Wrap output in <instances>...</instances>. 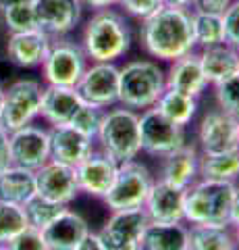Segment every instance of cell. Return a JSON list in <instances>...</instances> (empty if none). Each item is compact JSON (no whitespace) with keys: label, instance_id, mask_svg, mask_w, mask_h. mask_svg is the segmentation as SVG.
<instances>
[{"label":"cell","instance_id":"obj_1","mask_svg":"<svg viewBox=\"0 0 239 250\" xmlns=\"http://www.w3.org/2000/svg\"><path fill=\"white\" fill-rule=\"evenodd\" d=\"M137 42L148 59L158 62H171L196 50L191 34V11L179 6H166L140 21Z\"/></svg>","mask_w":239,"mask_h":250},{"label":"cell","instance_id":"obj_2","mask_svg":"<svg viewBox=\"0 0 239 250\" xmlns=\"http://www.w3.org/2000/svg\"><path fill=\"white\" fill-rule=\"evenodd\" d=\"M79 46L90 62H117L133 46V27L121 9L92 11L83 21Z\"/></svg>","mask_w":239,"mask_h":250},{"label":"cell","instance_id":"obj_3","mask_svg":"<svg viewBox=\"0 0 239 250\" xmlns=\"http://www.w3.org/2000/svg\"><path fill=\"white\" fill-rule=\"evenodd\" d=\"M237 184L198 177L183 194V217L187 225H231Z\"/></svg>","mask_w":239,"mask_h":250},{"label":"cell","instance_id":"obj_4","mask_svg":"<svg viewBox=\"0 0 239 250\" xmlns=\"http://www.w3.org/2000/svg\"><path fill=\"white\" fill-rule=\"evenodd\" d=\"M166 90V75L158 61L131 59L119 67V104L142 113L152 108Z\"/></svg>","mask_w":239,"mask_h":250},{"label":"cell","instance_id":"obj_5","mask_svg":"<svg viewBox=\"0 0 239 250\" xmlns=\"http://www.w3.org/2000/svg\"><path fill=\"white\" fill-rule=\"evenodd\" d=\"M96 148L112 156L117 163L137 159L142 154L140 113L121 104L106 108L96 136Z\"/></svg>","mask_w":239,"mask_h":250},{"label":"cell","instance_id":"obj_6","mask_svg":"<svg viewBox=\"0 0 239 250\" xmlns=\"http://www.w3.org/2000/svg\"><path fill=\"white\" fill-rule=\"evenodd\" d=\"M90 61L86 52L75 42L71 36L52 38L48 54L42 62V82L44 85H65V88H75L81 80L83 71L88 69Z\"/></svg>","mask_w":239,"mask_h":250},{"label":"cell","instance_id":"obj_7","mask_svg":"<svg viewBox=\"0 0 239 250\" xmlns=\"http://www.w3.org/2000/svg\"><path fill=\"white\" fill-rule=\"evenodd\" d=\"M156 177L150 173V169L142 161H125L119 165V173L114 177L109 194L102 198L104 207L109 210H131L144 208V202L148 198Z\"/></svg>","mask_w":239,"mask_h":250},{"label":"cell","instance_id":"obj_8","mask_svg":"<svg viewBox=\"0 0 239 250\" xmlns=\"http://www.w3.org/2000/svg\"><path fill=\"white\" fill-rule=\"evenodd\" d=\"M44 82L36 77H19L4 88V104L0 123L6 131H15L40 119Z\"/></svg>","mask_w":239,"mask_h":250},{"label":"cell","instance_id":"obj_9","mask_svg":"<svg viewBox=\"0 0 239 250\" xmlns=\"http://www.w3.org/2000/svg\"><path fill=\"white\" fill-rule=\"evenodd\" d=\"M187 127L173 123L158 108H146L140 113V140L142 152L152 159H163L187 142Z\"/></svg>","mask_w":239,"mask_h":250},{"label":"cell","instance_id":"obj_10","mask_svg":"<svg viewBox=\"0 0 239 250\" xmlns=\"http://www.w3.org/2000/svg\"><path fill=\"white\" fill-rule=\"evenodd\" d=\"M150 223L144 208L109 210V217L96 233L104 250H142V236Z\"/></svg>","mask_w":239,"mask_h":250},{"label":"cell","instance_id":"obj_11","mask_svg":"<svg viewBox=\"0 0 239 250\" xmlns=\"http://www.w3.org/2000/svg\"><path fill=\"white\" fill-rule=\"evenodd\" d=\"M200 154H219L239 148V121L219 106L208 108L196 125V142Z\"/></svg>","mask_w":239,"mask_h":250},{"label":"cell","instance_id":"obj_12","mask_svg":"<svg viewBox=\"0 0 239 250\" xmlns=\"http://www.w3.org/2000/svg\"><path fill=\"white\" fill-rule=\"evenodd\" d=\"M37 29L50 38H65L83 23L81 0H32Z\"/></svg>","mask_w":239,"mask_h":250},{"label":"cell","instance_id":"obj_13","mask_svg":"<svg viewBox=\"0 0 239 250\" xmlns=\"http://www.w3.org/2000/svg\"><path fill=\"white\" fill-rule=\"evenodd\" d=\"M75 90L88 104L100 108L119 104V65L117 62H90Z\"/></svg>","mask_w":239,"mask_h":250},{"label":"cell","instance_id":"obj_14","mask_svg":"<svg viewBox=\"0 0 239 250\" xmlns=\"http://www.w3.org/2000/svg\"><path fill=\"white\" fill-rule=\"evenodd\" d=\"M11 165L25 169H40L50 161V131L46 125L29 123L25 127L9 131Z\"/></svg>","mask_w":239,"mask_h":250},{"label":"cell","instance_id":"obj_15","mask_svg":"<svg viewBox=\"0 0 239 250\" xmlns=\"http://www.w3.org/2000/svg\"><path fill=\"white\" fill-rule=\"evenodd\" d=\"M36 194L58 205L71 207L81 196L77 186L75 167L58 161H46L40 169H36Z\"/></svg>","mask_w":239,"mask_h":250},{"label":"cell","instance_id":"obj_16","mask_svg":"<svg viewBox=\"0 0 239 250\" xmlns=\"http://www.w3.org/2000/svg\"><path fill=\"white\" fill-rule=\"evenodd\" d=\"M119 165L121 163H117L112 156L102 152L100 148H94L88 159H83L75 167L79 192L90 198L102 200L109 194L110 186L114 184V177L119 173Z\"/></svg>","mask_w":239,"mask_h":250},{"label":"cell","instance_id":"obj_17","mask_svg":"<svg viewBox=\"0 0 239 250\" xmlns=\"http://www.w3.org/2000/svg\"><path fill=\"white\" fill-rule=\"evenodd\" d=\"M158 161V175L154 177L158 182L177 188V190H187L200 177V150L194 142H185L181 148H177Z\"/></svg>","mask_w":239,"mask_h":250},{"label":"cell","instance_id":"obj_18","mask_svg":"<svg viewBox=\"0 0 239 250\" xmlns=\"http://www.w3.org/2000/svg\"><path fill=\"white\" fill-rule=\"evenodd\" d=\"M48 48L50 38L40 29L9 34L6 38V59L17 69H40Z\"/></svg>","mask_w":239,"mask_h":250},{"label":"cell","instance_id":"obj_19","mask_svg":"<svg viewBox=\"0 0 239 250\" xmlns=\"http://www.w3.org/2000/svg\"><path fill=\"white\" fill-rule=\"evenodd\" d=\"M92 231L88 219L75 208L67 207L55 221L42 229L48 250H75V246Z\"/></svg>","mask_w":239,"mask_h":250},{"label":"cell","instance_id":"obj_20","mask_svg":"<svg viewBox=\"0 0 239 250\" xmlns=\"http://www.w3.org/2000/svg\"><path fill=\"white\" fill-rule=\"evenodd\" d=\"M165 75H166V90H175L194 98H200L210 85L204 77L198 50H191L183 54V57L171 61L168 69H165Z\"/></svg>","mask_w":239,"mask_h":250},{"label":"cell","instance_id":"obj_21","mask_svg":"<svg viewBox=\"0 0 239 250\" xmlns=\"http://www.w3.org/2000/svg\"><path fill=\"white\" fill-rule=\"evenodd\" d=\"M48 131H50V159L52 161L77 167L96 148L94 140L83 136L81 131H77L69 123L48 127Z\"/></svg>","mask_w":239,"mask_h":250},{"label":"cell","instance_id":"obj_22","mask_svg":"<svg viewBox=\"0 0 239 250\" xmlns=\"http://www.w3.org/2000/svg\"><path fill=\"white\" fill-rule=\"evenodd\" d=\"M183 194L185 190L156 179L144 202V213L154 223H183Z\"/></svg>","mask_w":239,"mask_h":250},{"label":"cell","instance_id":"obj_23","mask_svg":"<svg viewBox=\"0 0 239 250\" xmlns=\"http://www.w3.org/2000/svg\"><path fill=\"white\" fill-rule=\"evenodd\" d=\"M83 103L75 88H65V85H44L40 119L46 123V127L55 125H65L71 121V117Z\"/></svg>","mask_w":239,"mask_h":250},{"label":"cell","instance_id":"obj_24","mask_svg":"<svg viewBox=\"0 0 239 250\" xmlns=\"http://www.w3.org/2000/svg\"><path fill=\"white\" fill-rule=\"evenodd\" d=\"M198 57H200V65H202L204 77L210 85L227 80L229 75L239 71V50H235L233 46H229L227 42L212 46V48L198 50Z\"/></svg>","mask_w":239,"mask_h":250},{"label":"cell","instance_id":"obj_25","mask_svg":"<svg viewBox=\"0 0 239 250\" xmlns=\"http://www.w3.org/2000/svg\"><path fill=\"white\" fill-rule=\"evenodd\" d=\"M189 248L187 223H154L150 221L142 236V250H185Z\"/></svg>","mask_w":239,"mask_h":250},{"label":"cell","instance_id":"obj_26","mask_svg":"<svg viewBox=\"0 0 239 250\" xmlns=\"http://www.w3.org/2000/svg\"><path fill=\"white\" fill-rule=\"evenodd\" d=\"M36 194V171L9 165L0 171V202L23 207Z\"/></svg>","mask_w":239,"mask_h":250},{"label":"cell","instance_id":"obj_27","mask_svg":"<svg viewBox=\"0 0 239 250\" xmlns=\"http://www.w3.org/2000/svg\"><path fill=\"white\" fill-rule=\"evenodd\" d=\"M191 250H239L231 225H189Z\"/></svg>","mask_w":239,"mask_h":250},{"label":"cell","instance_id":"obj_28","mask_svg":"<svg viewBox=\"0 0 239 250\" xmlns=\"http://www.w3.org/2000/svg\"><path fill=\"white\" fill-rule=\"evenodd\" d=\"M200 98L187 96V94L175 92V90H165L163 96L158 98V103L154 104V108H158L166 119H171L173 123L181 125V127H187L191 125V121L196 119L198 108H200Z\"/></svg>","mask_w":239,"mask_h":250},{"label":"cell","instance_id":"obj_29","mask_svg":"<svg viewBox=\"0 0 239 250\" xmlns=\"http://www.w3.org/2000/svg\"><path fill=\"white\" fill-rule=\"evenodd\" d=\"M200 177L239 184V148L219 154H200Z\"/></svg>","mask_w":239,"mask_h":250},{"label":"cell","instance_id":"obj_30","mask_svg":"<svg viewBox=\"0 0 239 250\" xmlns=\"http://www.w3.org/2000/svg\"><path fill=\"white\" fill-rule=\"evenodd\" d=\"M191 34H194L196 50L212 48V46L227 42L222 15H217V13L191 11Z\"/></svg>","mask_w":239,"mask_h":250},{"label":"cell","instance_id":"obj_31","mask_svg":"<svg viewBox=\"0 0 239 250\" xmlns=\"http://www.w3.org/2000/svg\"><path fill=\"white\" fill-rule=\"evenodd\" d=\"M65 208H67L65 205H58V202H52L48 198L40 196V194H34V196L23 205V213H25L29 228H36L42 231L46 225L55 221Z\"/></svg>","mask_w":239,"mask_h":250},{"label":"cell","instance_id":"obj_32","mask_svg":"<svg viewBox=\"0 0 239 250\" xmlns=\"http://www.w3.org/2000/svg\"><path fill=\"white\" fill-rule=\"evenodd\" d=\"M212 94H214V103H217L221 111H225L227 115L239 121V71L229 75L227 80L214 83Z\"/></svg>","mask_w":239,"mask_h":250},{"label":"cell","instance_id":"obj_33","mask_svg":"<svg viewBox=\"0 0 239 250\" xmlns=\"http://www.w3.org/2000/svg\"><path fill=\"white\" fill-rule=\"evenodd\" d=\"M2 23L9 34H21V31H32L37 29L36 23V13H34V4L32 2H19L13 4L9 9H4L0 13Z\"/></svg>","mask_w":239,"mask_h":250},{"label":"cell","instance_id":"obj_34","mask_svg":"<svg viewBox=\"0 0 239 250\" xmlns=\"http://www.w3.org/2000/svg\"><path fill=\"white\" fill-rule=\"evenodd\" d=\"M25 228H29V225L25 213H23V207L0 202V244H9Z\"/></svg>","mask_w":239,"mask_h":250},{"label":"cell","instance_id":"obj_35","mask_svg":"<svg viewBox=\"0 0 239 250\" xmlns=\"http://www.w3.org/2000/svg\"><path fill=\"white\" fill-rule=\"evenodd\" d=\"M106 108H100L94 104H88V103H81L79 108L75 111V115L71 117L69 125L75 127L77 131H81L83 136L92 138L96 142V136H98V129L102 125V117H104Z\"/></svg>","mask_w":239,"mask_h":250},{"label":"cell","instance_id":"obj_36","mask_svg":"<svg viewBox=\"0 0 239 250\" xmlns=\"http://www.w3.org/2000/svg\"><path fill=\"white\" fill-rule=\"evenodd\" d=\"M160 6H163V0H119L117 9H121L131 19L142 21L146 17H150V15H154Z\"/></svg>","mask_w":239,"mask_h":250},{"label":"cell","instance_id":"obj_37","mask_svg":"<svg viewBox=\"0 0 239 250\" xmlns=\"http://www.w3.org/2000/svg\"><path fill=\"white\" fill-rule=\"evenodd\" d=\"M9 248L11 250H48L42 231L36 228H25L21 233H17L9 242Z\"/></svg>","mask_w":239,"mask_h":250},{"label":"cell","instance_id":"obj_38","mask_svg":"<svg viewBox=\"0 0 239 250\" xmlns=\"http://www.w3.org/2000/svg\"><path fill=\"white\" fill-rule=\"evenodd\" d=\"M222 23H225V40L229 46L239 50V0H233L229 9L222 13Z\"/></svg>","mask_w":239,"mask_h":250},{"label":"cell","instance_id":"obj_39","mask_svg":"<svg viewBox=\"0 0 239 250\" xmlns=\"http://www.w3.org/2000/svg\"><path fill=\"white\" fill-rule=\"evenodd\" d=\"M231 2H233V0H194V6H191V11L222 15V13L229 9Z\"/></svg>","mask_w":239,"mask_h":250},{"label":"cell","instance_id":"obj_40","mask_svg":"<svg viewBox=\"0 0 239 250\" xmlns=\"http://www.w3.org/2000/svg\"><path fill=\"white\" fill-rule=\"evenodd\" d=\"M11 165V154H9V131L0 123V171Z\"/></svg>","mask_w":239,"mask_h":250},{"label":"cell","instance_id":"obj_41","mask_svg":"<svg viewBox=\"0 0 239 250\" xmlns=\"http://www.w3.org/2000/svg\"><path fill=\"white\" fill-rule=\"evenodd\" d=\"M75 250H104V246H102V242H100L98 233L96 231H90L88 236L75 246Z\"/></svg>","mask_w":239,"mask_h":250},{"label":"cell","instance_id":"obj_42","mask_svg":"<svg viewBox=\"0 0 239 250\" xmlns=\"http://www.w3.org/2000/svg\"><path fill=\"white\" fill-rule=\"evenodd\" d=\"M83 9L86 11H102V9H112V6H119V0H81Z\"/></svg>","mask_w":239,"mask_h":250},{"label":"cell","instance_id":"obj_43","mask_svg":"<svg viewBox=\"0 0 239 250\" xmlns=\"http://www.w3.org/2000/svg\"><path fill=\"white\" fill-rule=\"evenodd\" d=\"M231 228H237L239 225V184L235 190V198H233V207H231Z\"/></svg>","mask_w":239,"mask_h":250},{"label":"cell","instance_id":"obj_44","mask_svg":"<svg viewBox=\"0 0 239 250\" xmlns=\"http://www.w3.org/2000/svg\"><path fill=\"white\" fill-rule=\"evenodd\" d=\"M163 4L166 6H179V9H189L194 6V0H163Z\"/></svg>","mask_w":239,"mask_h":250},{"label":"cell","instance_id":"obj_45","mask_svg":"<svg viewBox=\"0 0 239 250\" xmlns=\"http://www.w3.org/2000/svg\"><path fill=\"white\" fill-rule=\"evenodd\" d=\"M19 2H32V0H0V13L4 9H9L13 4H19Z\"/></svg>","mask_w":239,"mask_h":250},{"label":"cell","instance_id":"obj_46","mask_svg":"<svg viewBox=\"0 0 239 250\" xmlns=\"http://www.w3.org/2000/svg\"><path fill=\"white\" fill-rule=\"evenodd\" d=\"M2 104H4V88L0 85V113H2Z\"/></svg>","mask_w":239,"mask_h":250},{"label":"cell","instance_id":"obj_47","mask_svg":"<svg viewBox=\"0 0 239 250\" xmlns=\"http://www.w3.org/2000/svg\"><path fill=\"white\" fill-rule=\"evenodd\" d=\"M233 233H235V240H237V246H239V225L233 228Z\"/></svg>","mask_w":239,"mask_h":250},{"label":"cell","instance_id":"obj_48","mask_svg":"<svg viewBox=\"0 0 239 250\" xmlns=\"http://www.w3.org/2000/svg\"><path fill=\"white\" fill-rule=\"evenodd\" d=\"M0 250H11L9 244H0Z\"/></svg>","mask_w":239,"mask_h":250},{"label":"cell","instance_id":"obj_49","mask_svg":"<svg viewBox=\"0 0 239 250\" xmlns=\"http://www.w3.org/2000/svg\"><path fill=\"white\" fill-rule=\"evenodd\" d=\"M185 250H191V248H185Z\"/></svg>","mask_w":239,"mask_h":250}]
</instances>
